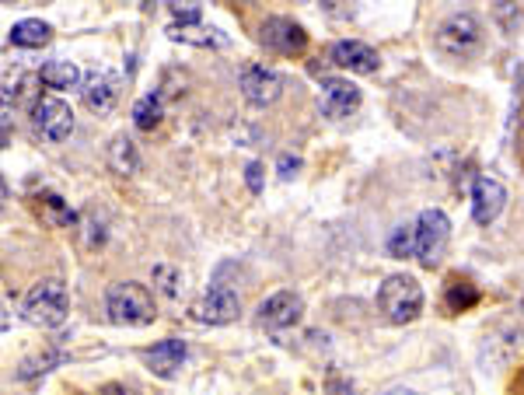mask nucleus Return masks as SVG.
<instances>
[{"instance_id":"obj_21","label":"nucleus","mask_w":524,"mask_h":395,"mask_svg":"<svg viewBox=\"0 0 524 395\" xmlns=\"http://www.w3.org/2000/svg\"><path fill=\"white\" fill-rule=\"evenodd\" d=\"M476 305H479V287L465 277H451L448 287H444V308H448L451 315H458V312H469V308H476Z\"/></svg>"},{"instance_id":"obj_7","label":"nucleus","mask_w":524,"mask_h":395,"mask_svg":"<svg viewBox=\"0 0 524 395\" xmlns=\"http://www.w3.org/2000/svg\"><path fill=\"white\" fill-rule=\"evenodd\" d=\"M238 312H242V298L228 284H214L193 305V319L203 322V326H228V322L238 319Z\"/></svg>"},{"instance_id":"obj_18","label":"nucleus","mask_w":524,"mask_h":395,"mask_svg":"<svg viewBox=\"0 0 524 395\" xmlns=\"http://www.w3.org/2000/svg\"><path fill=\"white\" fill-rule=\"evenodd\" d=\"M39 81L56 91L77 88V84H81V67H77L74 60H46L39 67Z\"/></svg>"},{"instance_id":"obj_14","label":"nucleus","mask_w":524,"mask_h":395,"mask_svg":"<svg viewBox=\"0 0 524 395\" xmlns=\"http://www.w3.org/2000/svg\"><path fill=\"white\" fill-rule=\"evenodd\" d=\"M318 102H322V112L329 119H346L357 112L360 88L350 81H339V77H329V81H322V95H318Z\"/></svg>"},{"instance_id":"obj_10","label":"nucleus","mask_w":524,"mask_h":395,"mask_svg":"<svg viewBox=\"0 0 524 395\" xmlns=\"http://www.w3.org/2000/svg\"><path fill=\"white\" fill-rule=\"evenodd\" d=\"M329 63L339 70H350V74H374L381 67V56L378 49L360 39H339L329 46Z\"/></svg>"},{"instance_id":"obj_3","label":"nucleus","mask_w":524,"mask_h":395,"mask_svg":"<svg viewBox=\"0 0 524 395\" xmlns=\"http://www.w3.org/2000/svg\"><path fill=\"white\" fill-rule=\"evenodd\" d=\"M378 308L395 326L416 322L423 312V287L416 284L409 273H392V277H385V284L378 287Z\"/></svg>"},{"instance_id":"obj_9","label":"nucleus","mask_w":524,"mask_h":395,"mask_svg":"<svg viewBox=\"0 0 524 395\" xmlns=\"http://www.w3.org/2000/svg\"><path fill=\"white\" fill-rule=\"evenodd\" d=\"M238 88H242L245 102L269 105V102H276V98H280L283 77L276 74L273 67H266V63H245L242 77H238Z\"/></svg>"},{"instance_id":"obj_23","label":"nucleus","mask_w":524,"mask_h":395,"mask_svg":"<svg viewBox=\"0 0 524 395\" xmlns=\"http://www.w3.org/2000/svg\"><path fill=\"white\" fill-rule=\"evenodd\" d=\"M388 256L395 259L416 256V224H399V228L388 235Z\"/></svg>"},{"instance_id":"obj_1","label":"nucleus","mask_w":524,"mask_h":395,"mask_svg":"<svg viewBox=\"0 0 524 395\" xmlns=\"http://www.w3.org/2000/svg\"><path fill=\"white\" fill-rule=\"evenodd\" d=\"M105 315H109L112 326H151L158 305H154V294L144 284H112L105 291Z\"/></svg>"},{"instance_id":"obj_13","label":"nucleus","mask_w":524,"mask_h":395,"mask_svg":"<svg viewBox=\"0 0 524 395\" xmlns=\"http://www.w3.org/2000/svg\"><path fill=\"white\" fill-rule=\"evenodd\" d=\"M140 357H144V364H147V371H151V375L175 378L182 364H186L189 347H186V340H161V343H154V347H147Z\"/></svg>"},{"instance_id":"obj_19","label":"nucleus","mask_w":524,"mask_h":395,"mask_svg":"<svg viewBox=\"0 0 524 395\" xmlns=\"http://www.w3.org/2000/svg\"><path fill=\"white\" fill-rule=\"evenodd\" d=\"M105 161H109V168L116 175H133L140 168V151H137V144L126 137V133H119V137L109 144V154H105Z\"/></svg>"},{"instance_id":"obj_8","label":"nucleus","mask_w":524,"mask_h":395,"mask_svg":"<svg viewBox=\"0 0 524 395\" xmlns=\"http://www.w3.org/2000/svg\"><path fill=\"white\" fill-rule=\"evenodd\" d=\"M259 42L266 49H273V53H280V56H301L304 49H308V32H304L294 18L273 14V18L262 21Z\"/></svg>"},{"instance_id":"obj_11","label":"nucleus","mask_w":524,"mask_h":395,"mask_svg":"<svg viewBox=\"0 0 524 395\" xmlns=\"http://www.w3.org/2000/svg\"><path fill=\"white\" fill-rule=\"evenodd\" d=\"M304 315V301L297 291H276L269 294L266 301L259 305V326L266 329H290L297 326Z\"/></svg>"},{"instance_id":"obj_12","label":"nucleus","mask_w":524,"mask_h":395,"mask_svg":"<svg viewBox=\"0 0 524 395\" xmlns=\"http://www.w3.org/2000/svg\"><path fill=\"white\" fill-rule=\"evenodd\" d=\"M504 203H507V189L500 179L479 175V179L472 182V217H476V224H493L500 217V210H504Z\"/></svg>"},{"instance_id":"obj_2","label":"nucleus","mask_w":524,"mask_h":395,"mask_svg":"<svg viewBox=\"0 0 524 395\" xmlns=\"http://www.w3.org/2000/svg\"><path fill=\"white\" fill-rule=\"evenodd\" d=\"M21 315H25V322H32V326H39V329H60L70 315V301H67L63 280H56V277L39 280V284L25 294Z\"/></svg>"},{"instance_id":"obj_17","label":"nucleus","mask_w":524,"mask_h":395,"mask_svg":"<svg viewBox=\"0 0 524 395\" xmlns=\"http://www.w3.org/2000/svg\"><path fill=\"white\" fill-rule=\"evenodd\" d=\"M49 39H53V28H49L42 18H21V21H14L11 32H7V42L18 49H42Z\"/></svg>"},{"instance_id":"obj_6","label":"nucleus","mask_w":524,"mask_h":395,"mask_svg":"<svg viewBox=\"0 0 524 395\" xmlns=\"http://www.w3.org/2000/svg\"><path fill=\"white\" fill-rule=\"evenodd\" d=\"M32 126L42 140L63 144L74 133V109L63 98H35L32 105Z\"/></svg>"},{"instance_id":"obj_4","label":"nucleus","mask_w":524,"mask_h":395,"mask_svg":"<svg viewBox=\"0 0 524 395\" xmlns=\"http://www.w3.org/2000/svg\"><path fill=\"white\" fill-rule=\"evenodd\" d=\"M434 42L444 56L465 60V56H472L479 46H483V21H479L472 11H455L437 25Z\"/></svg>"},{"instance_id":"obj_25","label":"nucleus","mask_w":524,"mask_h":395,"mask_svg":"<svg viewBox=\"0 0 524 395\" xmlns=\"http://www.w3.org/2000/svg\"><path fill=\"white\" fill-rule=\"evenodd\" d=\"M154 284H158L161 294H168V298H175L182 287V273L175 270V266H154Z\"/></svg>"},{"instance_id":"obj_30","label":"nucleus","mask_w":524,"mask_h":395,"mask_svg":"<svg viewBox=\"0 0 524 395\" xmlns=\"http://www.w3.org/2000/svg\"><path fill=\"white\" fill-rule=\"evenodd\" d=\"M388 395H416V392H409V389H395V392H388Z\"/></svg>"},{"instance_id":"obj_22","label":"nucleus","mask_w":524,"mask_h":395,"mask_svg":"<svg viewBox=\"0 0 524 395\" xmlns=\"http://www.w3.org/2000/svg\"><path fill=\"white\" fill-rule=\"evenodd\" d=\"M161 116H165V105H161V95H154V91H147V95L133 105V126H137V130H154V126L161 123Z\"/></svg>"},{"instance_id":"obj_20","label":"nucleus","mask_w":524,"mask_h":395,"mask_svg":"<svg viewBox=\"0 0 524 395\" xmlns=\"http://www.w3.org/2000/svg\"><path fill=\"white\" fill-rule=\"evenodd\" d=\"M168 39L172 42H186V46H224L228 35L217 32V28H207V25H168Z\"/></svg>"},{"instance_id":"obj_15","label":"nucleus","mask_w":524,"mask_h":395,"mask_svg":"<svg viewBox=\"0 0 524 395\" xmlns=\"http://www.w3.org/2000/svg\"><path fill=\"white\" fill-rule=\"evenodd\" d=\"M119 91H123V77H119L116 70H98V74H91L88 84H84V102L95 112H109L112 105L119 102Z\"/></svg>"},{"instance_id":"obj_27","label":"nucleus","mask_w":524,"mask_h":395,"mask_svg":"<svg viewBox=\"0 0 524 395\" xmlns=\"http://www.w3.org/2000/svg\"><path fill=\"white\" fill-rule=\"evenodd\" d=\"M245 182H249L252 193H262V165L259 161H249V168H245Z\"/></svg>"},{"instance_id":"obj_26","label":"nucleus","mask_w":524,"mask_h":395,"mask_svg":"<svg viewBox=\"0 0 524 395\" xmlns=\"http://www.w3.org/2000/svg\"><path fill=\"white\" fill-rule=\"evenodd\" d=\"M172 14H175V25H200L203 18V7L200 4H172Z\"/></svg>"},{"instance_id":"obj_24","label":"nucleus","mask_w":524,"mask_h":395,"mask_svg":"<svg viewBox=\"0 0 524 395\" xmlns=\"http://www.w3.org/2000/svg\"><path fill=\"white\" fill-rule=\"evenodd\" d=\"M53 364H60V354H56V350H46V354H39V357H28V361H21V368H18V382H32V378L46 375Z\"/></svg>"},{"instance_id":"obj_28","label":"nucleus","mask_w":524,"mask_h":395,"mask_svg":"<svg viewBox=\"0 0 524 395\" xmlns=\"http://www.w3.org/2000/svg\"><path fill=\"white\" fill-rule=\"evenodd\" d=\"M280 179H290V175L297 172V168H301V158H297V154H280Z\"/></svg>"},{"instance_id":"obj_31","label":"nucleus","mask_w":524,"mask_h":395,"mask_svg":"<svg viewBox=\"0 0 524 395\" xmlns=\"http://www.w3.org/2000/svg\"><path fill=\"white\" fill-rule=\"evenodd\" d=\"M521 161H524V147H521Z\"/></svg>"},{"instance_id":"obj_29","label":"nucleus","mask_w":524,"mask_h":395,"mask_svg":"<svg viewBox=\"0 0 524 395\" xmlns=\"http://www.w3.org/2000/svg\"><path fill=\"white\" fill-rule=\"evenodd\" d=\"M95 395H130V389H123V385H105V389H98Z\"/></svg>"},{"instance_id":"obj_5","label":"nucleus","mask_w":524,"mask_h":395,"mask_svg":"<svg viewBox=\"0 0 524 395\" xmlns=\"http://www.w3.org/2000/svg\"><path fill=\"white\" fill-rule=\"evenodd\" d=\"M448 242H451L448 214L437 207H427L416 217V259H420V266L434 270L444 259V252H448Z\"/></svg>"},{"instance_id":"obj_16","label":"nucleus","mask_w":524,"mask_h":395,"mask_svg":"<svg viewBox=\"0 0 524 395\" xmlns=\"http://www.w3.org/2000/svg\"><path fill=\"white\" fill-rule=\"evenodd\" d=\"M32 210L46 228H74L77 224V214L70 210V203L60 193H49V189L32 196Z\"/></svg>"}]
</instances>
